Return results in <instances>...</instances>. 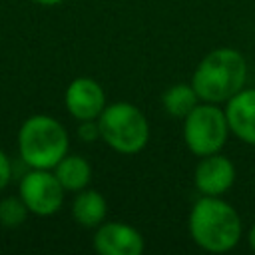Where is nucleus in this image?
I'll return each instance as SVG.
<instances>
[{"label": "nucleus", "instance_id": "2", "mask_svg": "<svg viewBox=\"0 0 255 255\" xmlns=\"http://www.w3.org/2000/svg\"><path fill=\"white\" fill-rule=\"evenodd\" d=\"M247 80V64L245 58L233 48H217L211 50L195 68L191 86L199 100L209 104L227 102Z\"/></svg>", "mask_w": 255, "mask_h": 255}, {"label": "nucleus", "instance_id": "1", "mask_svg": "<svg viewBox=\"0 0 255 255\" xmlns=\"http://www.w3.org/2000/svg\"><path fill=\"white\" fill-rule=\"evenodd\" d=\"M191 239L205 251L223 253L237 245L241 237V217L219 195H203L189 213Z\"/></svg>", "mask_w": 255, "mask_h": 255}, {"label": "nucleus", "instance_id": "6", "mask_svg": "<svg viewBox=\"0 0 255 255\" xmlns=\"http://www.w3.org/2000/svg\"><path fill=\"white\" fill-rule=\"evenodd\" d=\"M20 197L28 211L36 215H52L62 207L64 187L56 173L34 167V171L26 173L20 181Z\"/></svg>", "mask_w": 255, "mask_h": 255}, {"label": "nucleus", "instance_id": "7", "mask_svg": "<svg viewBox=\"0 0 255 255\" xmlns=\"http://www.w3.org/2000/svg\"><path fill=\"white\" fill-rule=\"evenodd\" d=\"M94 247L102 255H139L143 251V237L135 227L112 221L98 227Z\"/></svg>", "mask_w": 255, "mask_h": 255}, {"label": "nucleus", "instance_id": "18", "mask_svg": "<svg viewBox=\"0 0 255 255\" xmlns=\"http://www.w3.org/2000/svg\"><path fill=\"white\" fill-rule=\"evenodd\" d=\"M34 2L44 4V6H56V4H60V2H64V0H34Z\"/></svg>", "mask_w": 255, "mask_h": 255}, {"label": "nucleus", "instance_id": "16", "mask_svg": "<svg viewBox=\"0 0 255 255\" xmlns=\"http://www.w3.org/2000/svg\"><path fill=\"white\" fill-rule=\"evenodd\" d=\"M100 135V129H98V124H92V120H86L84 126L80 128V137L82 139H96Z\"/></svg>", "mask_w": 255, "mask_h": 255}, {"label": "nucleus", "instance_id": "9", "mask_svg": "<svg viewBox=\"0 0 255 255\" xmlns=\"http://www.w3.org/2000/svg\"><path fill=\"white\" fill-rule=\"evenodd\" d=\"M193 179L203 195H223L235 181V167L225 155L209 153L197 163Z\"/></svg>", "mask_w": 255, "mask_h": 255}, {"label": "nucleus", "instance_id": "3", "mask_svg": "<svg viewBox=\"0 0 255 255\" xmlns=\"http://www.w3.org/2000/svg\"><path fill=\"white\" fill-rule=\"evenodd\" d=\"M22 159L36 169H50L68 153V133L50 116H32L18 133Z\"/></svg>", "mask_w": 255, "mask_h": 255}, {"label": "nucleus", "instance_id": "14", "mask_svg": "<svg viewBox=\"0 0 255 255\" xmlns=\"http://www.w3.org/2000/svg\"><path fill=\"white\" fill-rule=\"evenodd\" d=\"M26 211H28V207L22 199L8 197L0 203V221L8 227H18L26 219Z\"/></svg>", "mask_w": 255, "mask_h": 255}, {"label": "nucleus", "instance_id": "4", "mask_svg": "<svg viewBox=\"0 0 255 255\" xmlns=\"http://www.w3.org/2000/svg\"><path fill=\"white\" fill-rule=\"evenodd\" d=\"M100 137L120 153H137L149 139V124L139 108L128 102L106 106L98 118Z\"/></svg>", "mask_w": 255, "mask_h": 255}, {"label": "nucleus", "instance_id": "11", "mask_svg": "<svg viewBox=\"0 0 255 255\" xmlns=\"http://www.w3.org/2000/svg\"><path fill=\"white\" fill-rule=\"evenodd\" d=\"M106 211H108V205H106L104 195L94 191V189L78 193L74 203H72V215L82 227L102 225V221L106 217Z\"/></svg>", "mask_w": 255, "mask_h": 255}, {"label": "nucleus", "instance_id": "12", "mask_svg": "<svg viewBox=\"0 0 255 255\" xmlns=\"http://www.w3.org/2000/svg\"><path fill=\"white\" fill-rule=\"evenodd\" d=\"M56 177L68 191H82L92 177V167L82 155H64L56 163Z\"/></svg>", "mask_w": 255, "mask_h": 255}, {"label": "nucleus", "instance_id": "5", "mask_svg": "<svg viewBox=\"0 0 255 255\" xmlns=\"http://www.w3.org/2000/svg\"><path fill=\"white\" fill-rule=\"evenodd\" d=\"M229 133L227 116L215 104H197L183 118V139L191 153L203 157L209 153H217Z\"/></svg>", "mask_w": 255, "mask_h": 255}, {"label": "nucleus", "instance_id": "10", "mask_svg": "<svg viewBox=\"0 0 255 255\" xmlns=\"http://www.w3.org/2000/svg\"><path fill=\"white\" fill-rule=\"evenodd\" d=\"M229 131L241 141L255 145V90H239L225 108Z\"/></svg>", "mask_w": 255, "mask_h": 255}, {"label": "nucleus", "instance_id": "8", "mask_svg": "<svg viewBox=\"0 0 255 255\" xmlns=\"http://www.w3.org/2000/svg\"><path fill=\"white\" fill-rule=\"evenodd\" d=\"M66 108L80 122L96 120L106 108V94L96 80L76 78L66 90Z\"/></svg>", "mask_w": 255, "mask_h": 255}, {"label": "nucleus", "instance_id": "15", "mask_svg": "<svg viewBox=\"0 0 255 255\" xmlns=\"http://www.w3.org/2000/svg\"><path fill=\"white\" fill-rule=\"evenodd\" d=\"M12 175V167H10V159L6 157V153L0 149V189H4L10 181Z\"/></svg>", "mask_w": 255, "mask_h": 255}, {"label": "nucleus", "instance_id": "13", "mask_svg": "<svg viewBox=\"0 0 255 255\" xmlns=\"http://www.w3.org/2000/svg\"><path fill=\"white\" fill-rule=\"evenodd\" d=\"M197 100L199 96L195 94L193 86H187V84H175L167 88L161 96L163 108L171 118H185L197 106Z\"/></svg>", "mask_w": 255, "mask_h": 255}, {"label": "nucleus", "instance_id": "17", "mask_svg": "<svg viewBox=\"0 0 255 255\" xmlns=\"http://www.w3.org/2000/svg\"><path fill=\"white\" fill-rule=\"evenodd\" d=\"M249 247L255 251V225H253L251 231H249Z\"/></svg>", "mask_w": 255, "mask_h": 255}]
</instances>
